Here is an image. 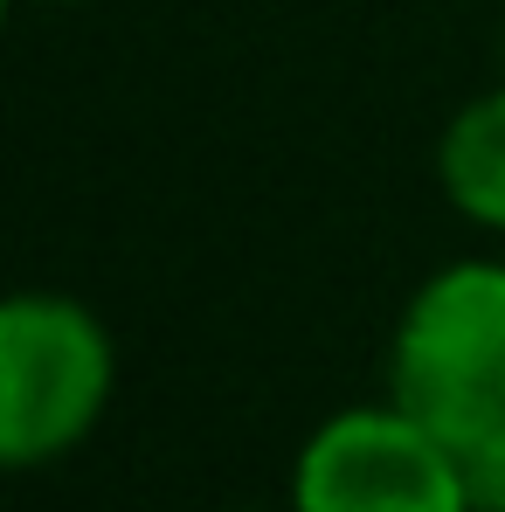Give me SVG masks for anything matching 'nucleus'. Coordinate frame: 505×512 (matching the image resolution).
<instances>
[{
	"label": "nucleus",
	"instance_id": "obj_1",
	"mask_svg": "<svg viewBox=\"0 0 505 512\" xmlns=\"http://www.w3.org/2000/svg\"><path fill=\"white\" fill-rule=\"evenodd\" d=\"M118 395V340L97 305L28 284L0 305V464L42 471L84 450Z\"/></svg>",
	"mask_w": 505,
	"mask_h": 512
},
{
	"label": "nucleus",
	"instance_id": "obj_5",
	"mask_svg": "<svg viewBox=\"0 0 505 512\" xmlns=\"http://www.w3.org/2000/svg\"><path fill=\"white\" fill-rule=\"evenodd\" d=\"M464 478H471V506L478 512H505V416L464 443Z\"/></svg>",
	"mask_w": 505,
	"mask_h": 512
},
{
	"label": "nucleus",
	"instance_id": "obj_3",
	"mask_svg": "<svg viewBox=\"0 0 505 512\" xmlns=\"http://www.w3.org/2000/svg\"><path fill=\"white\" fill-rule=\"evenodd\" d=\"M291 512H478L464 450L395 395L333 409L291 457Z\"/></svg>",
	"mask_w": 505,
	"mask_h": 512
},
{
	"label": "nucleus",
	"instance_id": "obj_7",
	"mask_svg": "<svg viewBox=\"0 0 505 512\" xmlns=\"http://www.w3.org/2000/svg\"><path fill=\"white\" fill-rule=\"evenodd\" d=\"M499 77H505V21H499Z\"/></svg>",
	"mask_w": 505,
	"mask_h": 512
},
{
	"label": "nucleus",
	"instance_id": "obj_4",
	"mask_svg": "<svg viewBox=\"0 0 505 512\" xmlns=\"http://www.w3.org/2000/svg\"><path fill=\"white\" fill-rule=\"evenodd\" d=\"M436 187L457 222L505 236V77L464 97L436 132Z\"/></svg>",
	"mask_w": 505,
	"mask_h": 512
},
{
	"label": "nucleus",
	"instance_id": "obj_2",
	"mask_svg": "<svg viewBox=\"0 0 505 512\" xmlns=\"http://www.w3.org/2000/svg\"><path fill=\"white\" fill-rule=\"evenodd\" d=\"M388 395L457 450L505 416V256H450L402 298Z\"/></svg>",
	"mask_w": 505,
	"mask_h": 512
},
{
	"label": "nucleus",
	"instance_id": "obj_6",
	"mask_svg": "<svg viewBox=\"0 0 505 512\" xmlns=\"http://www.w3.org/2000/svg\"><path fill=\"white\" fill-rule=\"evenodd\" d=\"M35 7H97V0H35Z\"/></svg>",
	"mask_w": 505,
	"mask_h": 512
}]
</instances>
